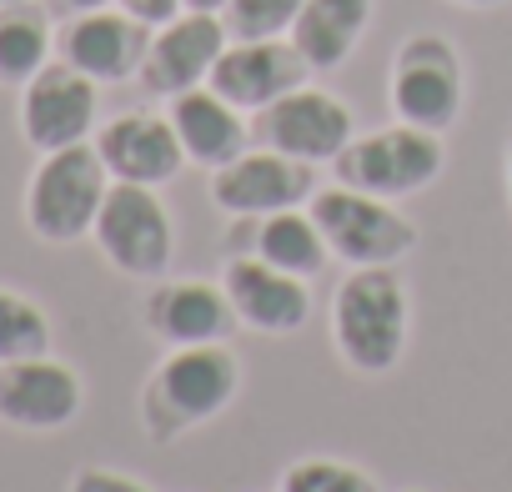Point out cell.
Here are the masks:
<instances>
[{"label": "cell", "instance_id": "obj_29", "mask_svg": "<svg viewBox=\"0 0 512 492\" xmlns=\"http://www.w3.org/2000/svg\"><path fill=\"white\" fill-rule=\"evenodd\" d=\"M452 6H467V11H492V6H507V0H452Z\"/></svg>", "mask_w": 512, "mask_h": 492}, {"label": "cell", "instance_id": "obj_18", "mask_svg": "<svg viewBox=\"0 0 512 492\" xmlns=\"http://www.w3.org/2000/svg\"><path fill=\"white\" fill-rule=\"evenodd\" d=\"M166 116H171V126L181 136L186 161H196L206 171H216V166H226V161H236L246 151V121H241V111L231 101H221L211 86H196V91L171 96V111Z\"/></svg>", "mask_w": 512, "mask_h": 492}, {"label": "cell", "instance_id": "obj_25", "mask_svg": "<svg viewBox=\"0 0 512 492\" xmlns=\"http://www.w3.org/2000/svg\"><path fill=\"white\" fill-rule=\"evenodd\" d=\"M66 492H151V487L131 472H116V467H81Z\"/></svg>", "mask_w": 512, "mask_h": 492}, {"label": "cell", "instance_id": "obj_22", "mask_svg": "<svg viewBox=\"0 0 512 492\" xmlns=\"http://www.w3.org/2000/svg\"><path fill=\"white\" fill-rule=\"evenodd\" d=\"M56 332L41 302H31L26 292L0 287V362H21V357H41L51 352Z\"/></svg>", "mask_w": 512, "mask_h": 492}, {"label": "cell", "instance_id": "obj_6", "mask_svg": "<svg viewBox=\"0 0 512 492\" xmlns=\"http://www.w3.org/2000/svg\"><path fill=\"white\" fill-rule=\"evenodd\" d=\"M462 56L447 36L437 31H412L392 51V76H387V106L397 121L422 126V131H452L462 116Z\"/></svg>", "mask_w": 512, "mask_h": 492}, {"label": "cell", "instance_id": "obj_21", "mask_svg": "<svg viewBox=\"0 0 512 492\" xmlns=\"http://www.w3.org/2000/svg\"><path fill=\"white\" fill-rule=\"evenodd\" d=\"M51 16L36 0L0 6V86H26L36 71L51 66Z\"/></svg>", "mask_w": 512, "mask_h": 492}, {"label": "cell", "instance_id": "obj_11", "mask_svg": "<svg viewBox=\"0 0 512 492\" xmlns=\"http://www.w3.org/2000/svg\"><path fill=\"white\" fill-rule=\"evenodd\" d=\"M81 372L51 352L0 362V422L16 432H61L81 417Z\"/></svg>", "mask_w": 512, "mask_h": 492}, {"label": "cell", "instance_id": "obj_31", "mask_svg": "<svg viewBox=\"0 0 512 492\" xmlns=\"http://www.w3.org/2000/svg\"><path fill=\"white\" fill-rule=\"evenodd\" d=\"M0 6H21V0H0Z\"/></svg>", "mask_w": 512, "mask_h": 492}, {"label": "cell", "instance_id": "obj_28", "mask_svg": "<svg viewBox=\"0 0 512 492\" xmlns=\"http://www.w3.org/2000/svg\"><path fill=\"white\" fill-rule=\"evenodd\" d=\"M181 6H186V11H211V16H221L226 0H181Z\"/></svg>", "mask_w": 512, "mask_h": 492}, {"label": "cell", "instance_id": "obj_13", "mask_svg": "<svg viewBox=\"0 0 512 492\" xmlns=\"http://www.w3.org/2000/svg\"><path fill=\"white\" fill-rule=\"evenodd\" d=\"M231 46L221 16L211 11H181L176 21L156 26L151 31V46H146V61H141V86L151 96H181V91H196L211 81L221 51Z\"/></svg>", "mask_w": 512, "mask_h": 492}, {"label": "cell", "instance_id": "obj_4", "mask_svg": "<svg viewBox=\"0 0 512 492\" xmlns=\"http://www.w3.org/2000/svg\"><path fill=\"white\" fill-rule=\"evenodd\" d=\"M307 211L317 216L332 257L347 267H397L402 257H412L417 246V221L372 191L357 186H317V196L307 201Z\"/></svg>", "mask_w": 512, "mask_h": 492}, {"label": "cell", "instance_id": "obj_27", "mask_svg": "<svg viewBox=\"0 0 512 492\" xmlns=\"http://www.w3.org/2000/svg\"><path fill=\"white\" fill-rule=\"evenodd\" d=\"M61 6H66L71 16H86V11H106V6H116V0H61Z\"/></svg>", "mask_w": 512, "mask_h": 492}, {"label": "cell", "instance_id": "obj_1", "mask_svg": "<svg viewBox=\"0 0 512 492\" xmlns=\"http://www.w3.org/2000/svg\"><path fill=\"white\" fill-rule=\"evenodd\" d=\"M412 332V292L392 267H352L332 292V347L347 372H397Z\"/></svg>", "mask_w": 512, "mask_h": 492}, {"label": "cell", "instance_id": "obj_30", "mask_svg": "<svg viewBox=\"0 0 512 492\" xmlns=\"http://www.w3.org/2000/svg\"><path fill=\"white\" fill-rule=\"evenodd\" d=\"M507 201H512V141H507Z\"/></svg>", "mask_w": 512, "mask_h": 492}, {"label": "cell", "instance_id": "obj_23", "mask_svg": "<svg viewBox=\"0 0 512 492\" xmlns=\"http://www.w3.org/2000/svg\"><path fill=\"white\" fill-rule=\"evenodd\" d=\"M302 6L307 0H226L221 26L231 41H277V36H292Z\"/></svg>", "mask_w": 512, "mask_h": 492}, {"label": "cell", "instance_id": "obj_10", "mask_svg": "<svg viewBox=\"0 0 512 492\" xmlns=\"http://www.w3.org/2000/svg\"><path fill=\"white\" fill-rule=\"evenodd\" d=\"M317 196V166L297 161L287 151H241L236 161L211 171V201L246 221V216H272L287 206H307Z\"/></svg>", "mask_w": 512, "mask_h": 492}, {"label": "cell", "instance_id": "obj_16", "mask_svg": "<svg viewBox=\"0 0 512 492\" xmlns=\"http://www.w3.org/2000/svg\"><path fill=\"white\" fill-rule=\"evenodd\" d=\"M151 31L156 26L126 16L121 6L86 11V16H71V26L61 31V61H71L76 71H86L96 86L131 81V76H141Z\"/></svg>", "mask_w": 512, "mask_h": 492}, {"label": "cell", "instance_id": "obj_26", "mask_svg": "<svg viewBox=\"0 0 512 492\" xmlns=\"http://www.w3.org/2000/svg\"><path fill=\"white\" fill-rule=\"evenodd\" d=\"M116 6H121L126 16L146 21V26H166V21H176V16L186 11L181 0H116Z\"/></svg>", "mask_w": 512, "mask_h": 492}, {"label": "cell", "instance_id": "obj_5", "mask_svg": "<svg viewBox=\"0 0 512 492\" xmlns=\"http://www.w3.org/2000/svg\"><path fill=\"white\" fill-rule=\"evenodd\" d=\"M101 257L136 282H161L171 272L176 257V226L166 201L156 196V186H136V181H111L101 216L91 226Z\"/></svg>", "mask_w": 512, "mask_h": 492}, {"label": "cell", "instance_id": "obj_17", "mask_svg": "<svg viewBox=\"0 0 512 492\" xmlns=\"http://www.w3.org/2000/svg\"><path fill=\"white\" fill-rule=\"evenodd\" d=\"M96 151H101L111 181H136V186H166L186 166L171 116H156V111H126V116L106 121L96 131Z\"/></svg>", "mask_w": 512, "mask_h": 492}, {"label": "cell", "instance_id": "obj_20", "mask_svg": "<svg viewBox=\"0 0 512 492\" xmlns=\"http://www.w3.org/2000/svg\"><path fill=\"white\" fill-rule=\"evenodd\" d=\"M367 26H372V0H307L292 26V46L312 71H337L362 46Z\"/></svg>", "mask_w": 512, "mask_h": 492}, {"label": "cell", "instance_id": "obj_24", "mask_svg": "<svg viewBox=\"0 0 512 492\" xmlns=\"http://www.w3.org/2000/svg\"><path fill=\"white\" fill-rule=\"evenodd\" d=\"M277 492H382L377 477L357 462H342V457H302L282 472V487Z\"/></svg>", "mask_w": 512, "mask_h": 492}, {"label": "cell", "instance_id": "obj_15", "mask_svg": "<svg viewBox=\"0 0 512 492\" xmlns=\"http://www.w3.org/2000/svg\"><path fill=\"white\" fill-rule=\"evenodd\" d=\"M307 76L312 66L302 61L292 36H277V41H231L206 86L236 111H267L287 91L307 86Z\"/></svg>", "mask_w": 512, "mask_h": 492}, {"label": "cell", "instance_id": "obj_19", "mask_svg": "<svg viewBox=\"0 0 512 492\" xmlns=\"http://www.w3.org/2000/svg\"><path fill=\"white\" fill-rule=\"evenodd\" d=\"M241 231H246L251 257L272 262L277 272L312 282L332 262V246H327V236H322V226L307 206H287V211H272V216H246Z\"/></svg>", "mask_w": 512, "mask_h": 492}, {"label": "cell", "instance_id": "obj_32", "mask_svg": "<svg viewBox=\"0 0 512 492\" xmlns=\"http://www.w3.org/2000/svg\"><path fill=\"white\" fill-rule=\"evenodd\" d=\"M412 492H417V487H412Z\"/></svg>", "mask_w": 512, "mask_h": 492}, {"label": "cell", "instance_id": "obj_3", "mask_svg": "<svg viewBox=\"0 0 512 492\" xmlns=\"http://www.w3.org/2000/svg\"><path fill=\"white\" fill-rule=\"evenodd\" d=\"M106 191H111V171H106L96 141L46 151L26 181V226L51 246H71V241L91 236Z\"/></svg>", "mask_w": 512, "mask_h": 492}, {"label": "cell", "instance_id": "obj_14", "mask_svg": "<svg viewBox=\"0 0 512 492\" xmlns=\"http://www.w3.org/2000/svg\"><path fill=\"white\" fill-rule=\"evenodd\" d=\"M141 322L161 347H201V342H226L241 322L236 307L226 297L221 282H196V277H176V282H151L146 302H141Z\"/></svg>", "mask_w": 512, "mask_h": 492}, {"label": "cell", "instance_id": "obj_7", "mask_svg": "<svg viewBox=\"0 0 512 492\" xmlns=\"http://www.w3.org/2000/svg\"><path fill=\"white\" fill-rule=\"evenodd\" d=\"M442 166H447L442 136L422 131V126H407V121L352 136V146L332 161L342 186H357V191H372V196H387V201L427 191L442 176Z\"/></svg>", "mask_w": 512, "mask_h": 492}, {"label": "cell", "instance_id": "obj_12", "mask_svg": "<svg viewBox=\"0 0 512 492\" xmlns=\"http://www.w3.org/2000/svg\"><path fill=\"white\" fill-rule=\"evenodd\" d=\"M221 287L236 307V322L262 337H292L312 322V282L277 272L272 262L236 252L221 262Z\"/></svg>", "mask_w": 512, "mask_h": 492}, {"label": "cell", "instance_id": "obj_2", "mask_svg": "<svg viewBox=\"0 0 512 492\" xmlns=\"http://www.w3.org/2000/svg\"><path fill=\"white\" fill-rule=\"evenodd\" d=\"M241 392V357L226 342L171 347L141 382V427L151 442H176L216 422Z\"/></svg>", "mask_w": 512, "mask_h": 492}, {"label": "cell", "instance_id": "obj_8", "mask_svg": "<svg viewBox=\"0 0 512 492\" xmlns=\"http://www.w3.org/2000/svg\"><path fill=\"white\" fill-rule=\"evenodd\" d=\"M256 136H262V146L287 151L297 161L332 166L352 146L357 121L342 96H332L322 86H297L282 101H272L267 111H256Z\"/></svg>", "mask_w": 512, "mask_h": 492}, {"label": "cell", "instance_id": "obj_9", "mask_svg": "<svg viewBox=\"0 0 512 492\" xmlns=\"http://www.w3.org/2000/svg\"><path fill=\"white\" fill-rule=\"evenodd\" d=\"M96 111H101V86L71 61H51L21 86V136L41 156L91 141Z\"/></svg>", "mask_w": 512, "mask_h": 492}]
</instances>
